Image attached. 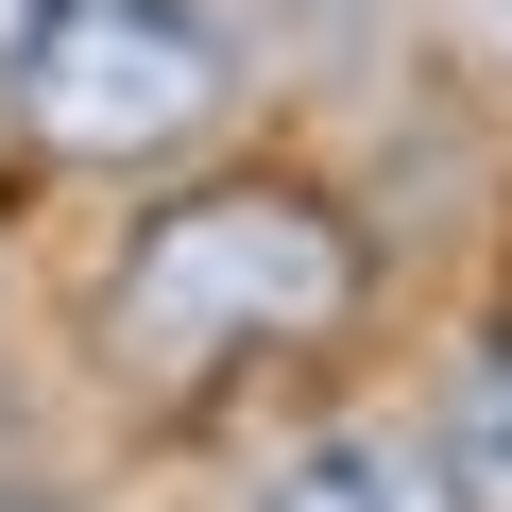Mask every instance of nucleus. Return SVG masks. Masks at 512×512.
Returning <instances> with one entry per match:
<instances>
[{
    "instance_id": "nucleus-1",
    "label": "nucleus",
    "mask_w": 512,
    "mask_h": 512,
    "mask_svg": "<svg viewBox=\"0 0 512 512\" xmlns=\"http://www.w3.org/2000/svg\"><path fill=\"white\" fill-rule=\"evenodd\" d=\"M376 291V256L325 188L291 171H222V188H171L120 274H103V359L154 376V393H205L239 359H291V342H342Z\"/></svg>"
},
{
    "instance_id": "nucleus-2",
    "label": "nucleus",
    "mask_w": 512,
    "mask_h": 512,
    "mask_svg": "<svg viewBox=\"0 0 512 512\" xmlns=\"http://www.w3.org/2000/svg\"><path fill=\"white\" fill-rule=\"evenodd\" d=\"M222 103H239V52H222V18H188V0H69V18L18 52V120L69 171H154Z\"/></svg>"
},
{
    "instance_id": "nucleus-3",
    "label": "nucleus",
    "mask_w": 512,
    "mask_h": 512,
    "mask_svg": "<svg viewBox=\"0 0 512 512\" xmlns=\"http://www.w3.org/2000/svg\"><path fill=\"white\" fill-rule=\"evenodd\" d=\"M256 512H461V495H444L427 427H325V444H291L256 478Z\"/></svg>"
},
{
    "instance_id": "nucleus-4",
    "label": "nucleus",
    "mask_w": 512,
    "mask_h": 512,
    "mask_svg": "<svg viewBox=\"0 0 512 512\" xmlns=\"http://www.w3.org/2000/svg\"><path fill=\"white\" fill-rule=\"evenodd\" d=\"M427 461H444V495H461V512H512V342H478V359L444 376Z\"/></svg>"
},
{
    "instance_id": "nucleus-5",
    "label": "nucleus",
    "mask_w": 512,
    "mask_h": 512,
    "mask_svg": "<svg viewBox=\"0 0 512 512\" xmlns=\"http://www.w3.org/2000/svg\"><path fill=\"white\" fill-rule=\"evenodd\" d=\"M52 18H69V0H0V86H18V52H35Z\"/></svg>"
}]
</instances>
